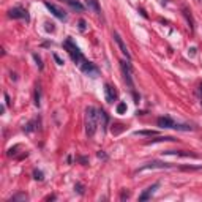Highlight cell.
Instances as JSON below:
<instances>
[{
  "instance_id": "6da1fadb",
  "label": "cell",
  "mask_w": 202,
  "mask_h": 202,
  "mask_svg": "<svg viewBox=\"0 0 202 202\" xmlns=\"http://www.w3.org/2000/svg\"><path fill=\"white\" fill-rule=\"evenodd\" d=\"M96 126H98V109L89 106L85 109V133L89 136H93L96 133Z\"/></svg>"
},
{
  "instance_id": "7a4b0ae2",
  "label": "cell",
  "mask_w": 202,
  "mask_h": 202,
  "mask_svg": "<svg viewBox=\"0 0 202 202\" xmlns=\"http://www.w3.org/2000/svg\"><path fill=\"white\" fill-rule=\"evenodd\" d=\"M63 47L68 50V54H70V57H71V60H73L74 63L81 65V63L84 62V55H82V52L79 50V47L73 43V40H71V38H68V40L63 43Z\"/></svg>"
},
{
  "instance_id": "3957f363",
  "label": "cell",
  "mask_w": 202,
  "mask_h": 202,
  "mask_svg": "<svg viewBox=\"0 0 202 202\" xmlns=\"http://www.w3.org/2000/svg\"><path fill=\"white\" fill-rule=\"evenodd\" d=\"M81 70H82V73L89 74L90 78H96V76L99 74V70H98L92 62H87V60H84V62L81 63Z\"/></svg>"
},
{
  "instance_id": "277c9868",
  "label": "cell",
  "mask_w": 202,
  "mask_h": 202,
  "mask_svg": "<svg viewBox=\"0 0 202 202\" xmlns=\"http://www.w3.org/2000/svg\"><path fill=\"white\" fill-rule=\"evenodd\" d=\"M44 7L52 13L57 19H62V21H66V13L62 10V8H59L57 5H54V3H50V2H44Z\"/></svg>"
},
{
  "instance_id": "5b68a950",
  "label": "cell",
  "mask_w": 202,
  "mask_h": 202,
  "mask_svg": "<svg viewBox=\"0 0 202 202\" xmlns=\"http://www.w3.org/2000/svg\"><path fill=\"white\" fill-rule=\"evenodd\" d=\"M8 16L13 17V19H25V21H29V13L27 10H24L21 7H14L8 11Z\"/></svg>"
},
{
  "instance_id": "8992f818",
  "label": "cell",
  "mask_w": 202,
  "mask_h": 202,
  "mask_svg": "<svg viewBox=\"0 0 202 202\" xmlns=\"http://www.w3.org/2000/svg\"><path fill=\"white\" fill-rule=\"evenodd\" d=\"M171 167L169 163H163V161H152V163H147L144 164L142 167L137 169V172H142V171H147V169H167Z\"/></svg>"
},
{
  "instance_id": "52a82bcc",
  "label": "cell",
  "mask_w": 202,
  "mask_h": 202,
  "mask_svg": "<svg viewBox=\"0 0 202 202\" xmlns=\"http://www.w3.org/2000/svg\"><path fill=\"white\" fill-rule=\"evenodd\" d=\"M120 66H122V71H123V74H125V81L128 82V85H130V87H133V79H131V66H130V63H126L125 60H122V62H120Z\"/></svg>"
},
{
  "instance_id": "ba28073f",
  "label": "cell",
  "mask_w": 202,
  "mask_h": 202,
  "mask_svg": "<svg viewBox=\"0 0 202 202\" xmlns=\"http://www.w3.org/2000/svg\"><path fill=\"white\" fill-rule=\"evenodd\" d=\"M114 40H115V43L118 44V47H120V50H122V54L123 55H126V59H131V54L128 52V47H126V44L123 43V40H122V36L117 33V32H114Z\"/></svg>"
},
{
  "instance_id": "9c48e42d",
  "label": "cell",
  "mask_w": 202,
  "mask_h": 202,
  "mask_svg": "<svg viewBox=\"0 0 202 202\" xmlns=\"http://www.w3.org/2000/svg\"><path fill=\"white\" fill-rule=\"evenodd\" d=\"M104 95H106V101H108V103H114V101L117 99V90L112 85H109V84L104 85Z\"/></svg>"
},
{
  "instance_id": "30bf717a",
  "label": "cell",
  "mask_w": 202,
  "mask_h": 202,
  "mask_svg": "<svg viewBox=\"0 0 202 202\" xmlns=\"http://www.w3.org/2000/svg\"><path fill=\"white\" fill-rule=\"evenodd\" d=\"M158 188H160V183H153L152 186H148V188L139 196V200H147V199H150L152 196L155 194V191H156Z\"/></svg>"
},
{
  "instance_id": "8fae6325",
  "label": "cell",
  "mask_w": 202,
  "mask_h": 202,
  "mask_svg": "<svg viewBox=\"0 0 202 202\" xmlns=\"http://www.w3.org/2000/svg\"><path fill=\"white\" fill-rule=\"evenodd\" d=\"M158 126H160V128H174L175 122L171 117H160L158 118Z\"/></svg>"
},
{
  "instance_id": "7c38bea8",
  "label": "cell",
  "mask_w": 202,
  "mask_h": 202,
  "mask_svg": "<svg viewBox=\"0 0 202 202\" xmlns=\"http://www.w3.org/2000/svg\"><path fill=\"white\" fill-rule=\"evenodd\" d=\"M98 122L101 123V126H103V130H106L108 126V122H109V117L104 111H98Z\"/></svg>"
},
{
  "instance_id": "4fadbf2b",
  "label": "cell",
  "mask_w": 202,
  "mask_h": 202,
  "mask_svg": "<svg viewBox=\"0 0 202 202\" xmlns=\"http://www.w3.org/2000/svg\"><path fill=\"white\" fill-rule=\"evenodd\" d=\"M85 5H87V8L93 10L95 13H99V11H101V10H99V5H98V0H85Z\"/></svg>"
},
{
  "instance_id": "5bb4252c",
  "label": "cell",
  "mask_w": 202,
  "mask_h": 202,
  "mask_svg": "<svg viewBox=\"0 0 202 202\" xmlns=\"http://www.w3.org/2000/svg\"><path fill=\"white\" fill-rule=\"evenodd\" d=\"M66 3L73 8V10H78V11H84V5L79 3L78 0H66Z\"/></svg>"
},
{
  "instance_id": "9a60e30c",
  "label": "cell",
  "mask_w": 202,
  "mask_h": 202,
  "mask_svg": "<svg viewBox=\"0 0 202 202\" xmlns=\"http://www.w3.org/2000/svg\"><path fill=\"white\" fill-rule=\"evenodd\" d=\"M169 141H175L174 137H171V136H158L156 139H152V141H148L147 142V145H150V144H155V142H169Z\"/></svg>"
},
{
  "instance_id": "2e32d148",
  "label": "cell",
  "mask_w": 202,
  "mask_h": 202,
  "mask_svg": "<svg viewBox=\"0 0 202 202\" xmlns=\"http://www.w3.org/2000/svg\"><path fill=\"white\" fill-rule=\"evenodd\" d=\"M29 199V196L27 194H25V193H19V194H14L11 199H10V202H19V200H27Z\"/></svg>"
},
{
  "instance_id": "e0dca14e",
  "label": "cell",
  "mask_w": 202,
  "mask_h": 202,
  "mask_svg": "<svg viewBox=\"0 0 202 202\" xmlns=\"http://www.w3.org/2000/svg\"><path fill=\"white\" fill-rule=\"evenodd\" d=\"M134 134H136V136H156L158 133L153 131V130H152V131H150V130H139V131H136Z\"/></svg>"
},
{
  "instance_id": "ac0fdd59",
  "label": "cell",
  "mask_w": 202,
  "mask_h": 202,
  "mask_svg": "<svg viewBox=\"0 0 202 202\" xmlns=\"http://www.w3.org/2000/svg\"><path fill=\"white\" fill-rule=\"evenodd\" d=\"M174 130H179V131H191V130H193V126H190V125H179V123H175Z\"/></svg>"
},
{
  "instance_id": "d6986e66",
  "label": "cell",
  "mask_w": 202,
  "mask_h": 202,
  "mask_svg": "<svg viewBox=\"0 0 202 202\" xmlns=\"http://www.w3.org/2000/svg\"><path fill=\"white\" fill-rule=\"evenodd\" d=\"M183 14L186 16V19H188V22H190V27H191V30L194 29V22H193V17H191V14H190V11L186 10V8H183Z\"/></svg>"
},
{
  "instance_id": "ffe728a7",
  "label": "cell",
  "mask_w": 202,
  "mask_h": 202,
  "mask_svg": "<svg viewBox=\"0 0 202 202\" xmlns=\"http://www.w3.org/2000/svg\"><path fill=\"white\" fill-rule=\"evenodd\" d=\"M33 179L41 182V180L44 179V177H43V172H41V171H35V172H33Z\"/></svg>"
},
{
  "instance_id": "44dd1931",
  "label": "cell",
  "mask_w": 202,
  "mask_h": 202,
  "mask_svg": "<svg viewBox=\"0 0 202 202\" xmlns=\"http://www.w3.org/2000/svg\"><path fill=\"white\" fill-rule=\"evenodd\" d=\"M117 112H118V114H125V112H126V104H125V103H120V104L117 106Z\"/></svg>"
},
{
  "instance_id": "7402d4cb",
  "label": "cell",
  "mask_w": 202,
  "mask_h": 202,
  "mask_svg": "<svg viewBox=\"0 0 202 202\" xmlns=\"http://www.w3.org/2000/svg\"><path fill=\"white\" fill-rule=\"evenodd\" d=\"M74 190L78 191L79 194H84V185H81V183H76V186H74Z\"/></svg>"
},
{
  "instance_id": "603a6c76",
  "label": "cell",
  "mask_w": 202,
  "mask_h": 202,
  "mask_svg": "<svg viewBox=\"0 0 202 202\" xmlns=\"http://www.w3.org/2000/svg\"><path fill=\"white\" fill-rule=\"evenodd\" d=\"M35 104L40 106V87H36V92H35Z\"/></svg>"
},
{
  "instance_id": "cb8c5ba5",
  "label": "cell",
  "mask_w": 202,
  "mask_h": 202,
  "mask_svg": "<svg viewBox=\"0 0 202 202\" xmlns=\"http://www.w3.org/2000/svg\"><path fill=\"white\" fill-rule=\"evenodd\" d=\"M33 59H35V62H36V65H38V68L40 70H43V63H41V59L36 55V54H33Z\"/></svg>"
},
{
  "instance_id": "d4e9b609",
  "label": "cell",
  "mask_w": 202,
  "mask_h": 202,
  "mask_svg": "<svg viewBox=\"0 0 202 202\" xmlns=\"http://www.w3.org/2000/svg\"><path fill=\"white\" fill-rule=\"evenodd\" d=\"M79 30H81V32H84V30H85V21H84V19H81V21H79Z\"/></svg>"
},
{
  "instance_id": "484cf974",
  "label": "cell",
  "mask_w": 202,
  "mask_h": 202,
  "mask_svg": "<svg viewBox=\"0 0 202 202\" xmlns=\"http://www.w3.org/2000/svg\"><path fill=\"white\" fill-rule=\"evenodd\" d=\"M46 30H47V32H54V24L46 22Z\"/></svg>"
},
{
  "instance_id": "4316f807",
  "label": "cell",
  "mask_w": 202,
  "mask_h": 202,
  "mask_svg": "<svg viewBox=\"0 0 202 202\" xmlns=\"http://www.w3.org/2000/svg\"><path fill=\"white\" fill-rule=\"evenodd\" d=\"M54 59H55V62H57L59 65H63V60H62V59H60L57 54H54Z\"/></svg>"
},
{
  "instance_id": "83f0119b",
  "label": "cell",
  "mask_w": 202,
  "mask_h": 202,
  "mask_svg": "<svg viewBox=\"0 0 202 202\" xmlns=\"http://www.w3.org/2000/svg\"><path fill=\"white\" fill-rule=\"evenodd\" d=\"M98 158H103V160H108V156L103 153V152H98Z\"/></svg>"
},
{
  "instance_id": "f1b7e54d",
  "label": "cell",
  "mask_w": 202,
  "mask_h": 202,
  "mask_svg": "<svg viewBox=\"0 0 202 202\" xmlns=\"http://www.w3.org/2000/svg\"><path fill=\"white\" fill-rule=\"evenodd\" d=\"M128 196H130V193H128V191H123V193H122V199H125V197H128Z\"/></svg>"
},
{
  "instance_id": "f546056e",
  "label": "cell",
  "mask_w": 202,
  "mask_h": 202,
  "mask_svg": "<svg viewBox=\"0 0 202 202\" xmlns=\"http://www.w3.org/2000/svg\"><path fill=\"white\" fill-rule=\"evenodd\" d=\"M79 161H81V163H87L89 160H87V158H79Z\"/></svg>"
},
{
  "instance_id": "4dcf8cb0",
  "label": "cell",
  "mask_w": 202,
  "mask_h": 202,
  "mask_svg": "<svg viewBox=\"0 0 202 202\" xmlns=\"http://www.w3.org/2000/svg\"><path fill=\"white\" fill-rule=\"evenodd\" d=\"M200 92H202V84H200Z\"/></svg>"
},
{
  "instance_id": "1f68e13d",
  "label": "cell",
  "mask_w": 202,
  "mask_h": 202,
  "mask_svg": "<svg viewBox=\"0 0 202 202\" xmlns=\"http://www.w3.org/2000/svg\"><path fill=\"white\" fill-rule=\"evenodd\" d=\"M199 2H202V0H199Z\"/></svg>"
}]
</instances>
